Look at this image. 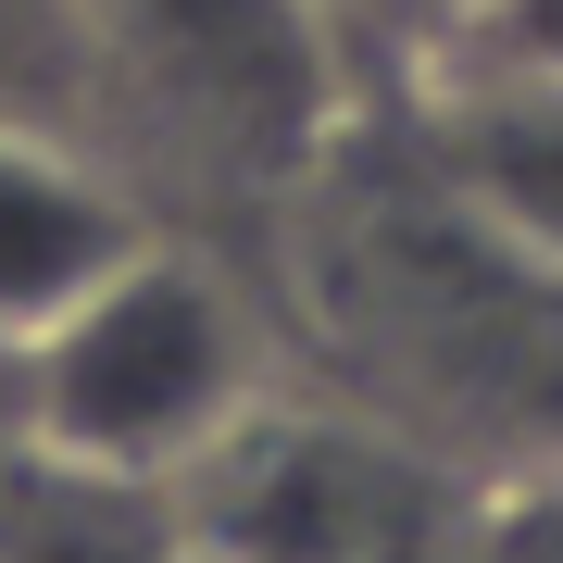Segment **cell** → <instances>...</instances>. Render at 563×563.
<instances>
[{
	"instance_id": "2",
	"label": "cell",
	"mask_w": 563,
	"mask_h": 563,
	"mask_svg": "<svg viewBox=\"0 0 563 563\" xmlns=\"http://www.w3.org/2000/svg\"><path fill=\"white\" fill-rule=\"evenodd\" d=\"M476 476L413 451L401 426H339L263 401L201 476H188V539L213 563H463L476 539Z\"/></svg>"
},
{
	"instance_id": "7",
	"label": "cell",
	"mask_w": 563,
	"mask_h": 563,
	"mask_svg": "<svg viewBox=\"0 0 563 563\" xmlns=\"http://www.w3.org/2000/svg\"><path fill=\"white\" fill-rule=\"evenodd\" d=\"M463 563H563V463H539V476H514V488H488Z\"/></svg>"
},
{
	"instance_id": "5",
	"label": "cell",
	"mask_w": 563,
	"mask_h": 563,
	"mask_svg": "<svg viewBox=\"0 0 563 563\" xmlns=\"http://www.w3.org/2000/svg\"><path fill=\"white\" fill-rule=\"evenodd\" d=\"M439 163L501 239L563 263V51L463 63L451 101H439Z\"/></svg>"
},
{
	"instance_id": "8",
	"label": "cell",
	"mask_w": 563,
	"mask_h": 563,
	"mask_svg": "<svg viewBox=\"0 0 563 563\" xmlns=\"http://www.w3.org/2000/svg\"><path fill=\"white\" fill-rule=\"evenodd\" d=\"M325 25H339V51H401V63H426V51H451L463 25H476V0H313Z\"/></svg>"
},
{
	"instance_id": "1",
	"label": "cell",
	"mask_w": 563,
	"mask_h": 563,
	"mask_svg": "<svg viewBox=\"0 0 563 563\" xmlns=\"http://www.w3.org/2000/svg\"><path fill=\"white\" fill-rule=\"evenodd\" d=\"M13 401L38 463L88 488H188L239 426L276 401L263 325L201 251L139 239L88 301H63L13 351Z\"/></svg>"
},
{
	"instance_id": "6",
	"label": "cell",
	"mask_w": 563,
	"mask_h": 563,
	"mask_svg": "<svg viewBox=\"0 0 563 563\" xmlns=\"http://www.w3.org/2000/svg\"><path fill=\"white\" fill-rule=\"evenodd\" d=\"M0 113L51 125V139H88L113 113V63L76 0H0Z\"/></svg>"
},
{
	"instance_id": "3",
	"label": "cell",
	"mask_w": 563,
	"mask_h": 563,
	"mask_svg": "<svg viewBox=\"0 0 563 563\" xmlns=\"http://www.w3.org/2000/svg\"><path fill=\"white\" fill-rule=\"evenodd\" d=\"M113 63V101H151L213 163L288 176L339 139V25L313 0H76Z\"/></svg>"
},
{
	"instance_id": "4",
	"label": "cell",
	"mask_w": 563,
	"mask_h": 563,
	"mask_svg": "<svg viewBox=\"0 0 563 563\" xmlns=\"http://www.w3.org/2000/svg\"><path fill=\"white\" fill-rule=\"evenodd\" d=\"M139 239H151V213L88 163V139L0 113V351H25L63 301H88Z\"/></svg>"
}]
</instances>
